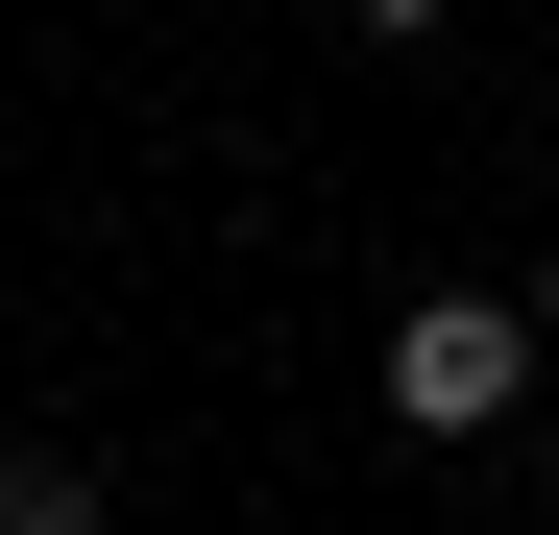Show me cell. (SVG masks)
Wrapping results in <instances>:
<instances>
[{
    "label": "cell",
    "instance_id": "cell-1",
    "mask_svg": "<svg viewBox=\"0 0 559 535\" xmlns=\"http://www.w3.org/2000/svg\"><path fill=\"white\" fill-rule=\"evenodd\" d=\"M535 390V293H414L390 317V438H511Z\"/></svg>",
    "mask_w": 559,
    "mask_h": 535
},
{
    "label": "cell",
    "instance_id": "cell-2",
    "mask_svg": "<svg viewBox=\"0 0 559 535\" xmlns=\"http://www.w3.org/2000/svg\"><path fill=\"white\" fill-rule=\"evenodd\" d=\"M0 535H122V487L73 463V438H0Z\"/></svg>",
    "mask_w": 559,
    "mask_h": 535
},
{
    "label": "cell",
    "instance_id": "cell-3",
    "mask_svg": "<svg viewBox=\"0 0 559 535\" xmlns=\"http://www.w3.org/2000/svg\"><path fill=\"white\" fill-rule=\"evenodd\" d=\"M341 25H365V49H414V25H438V0H341Z\"/></svg>",
    "mask_w": 559,
    "mask_h": 535
},
{
    "label": "cell",
    "instance_id": "cell-4",
    "mask_svg": "<svg viewBox=\"0 0 559 535\" xmlns=\"http://www.w3.org/2000/svg\"><path fill=\"white\" fill-rule=\"evenodd\" d=\"M535 341H559V243H535Z\"/></svg>",
    "mask_w": 559,
    "mask_h": 535
}]
</instances>
